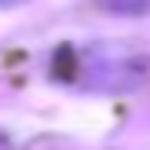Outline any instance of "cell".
Segmentation results:
<instances>
[{
  "label": "cell",
  "mask_w": 150,
  "mask_h": 150,
  "mask_svg": "<svg viewBox=\"0 0 150 150\" xmlns=\"http://www.w3.org/2000/svg\"><path fill=\"white\" fill-rule=\"evenodd\" d=\"M0 4H15V0H0Z\"/></svg>",
  "instance_id": "1"
}]
</instances>
